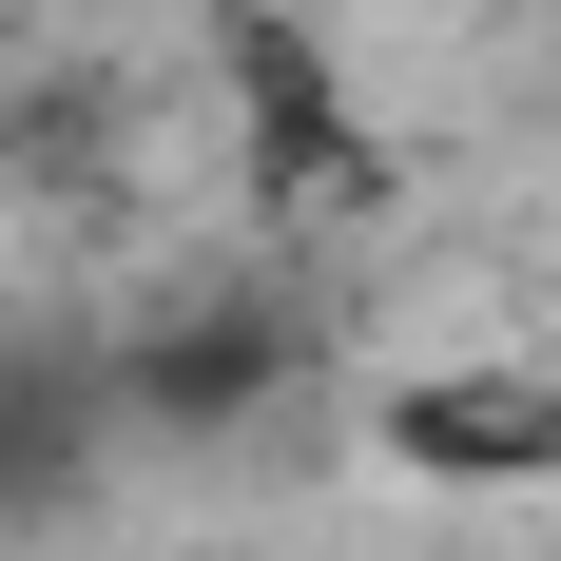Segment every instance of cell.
Wrapping results in <instances>:
<instances>
[{
  "instance_id": "cell-1",
  "label": "cell",
  "mask_w": 561,
  "mask_h": 561,
  "mask_svg": "<svg viewBox=\"0 0 561 561\" xmlns=\"http://www.w3.org/2000/svg\"><path fill=\"white\" fill-rule=\"evenodd\" d=\"M0 58H20V39H0Z\"/></svg>"
}]
</instances>
